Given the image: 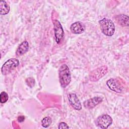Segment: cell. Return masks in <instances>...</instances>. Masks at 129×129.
<instances>
[{
	"label": "cell",
	"mask_w": 129,
	"mask_h": 129,
	"mask_svg": "<svg viewBox=\"0 0 129 129\" xmlns=\"http://www.w3.org/2000/svg\"><path fill=\"white\" fill-rule=\"evenodd\" d=\"M59 81L60 86L62 88H66L70 83L71 75L69 68L66 64L61 65L58 70Z\"/></svg>",
	"instance_id": "1"
},
{
	"label": "cell",
	"mask_w": 129,
	"mask_h": 129,
	"mask_svg": "<svg viewBox=\"0 0 129 129\" xmlns=\"http://www.w3.org/2000/svg\"><path fill=\"white\" fill-rule=\"evenodd\" d=\"M100 29L106 36H112L115 31V26L113 21L107 18H103L99 21Z\"/></svg>",
	"instance_id": "2"
},
{
	"label": "cell",
	"mask_w": 129,
	"mask_h": 129,
	"mask_svg": "<svg viewBox=\"0 0 129 129\" xmlns=\"http://www.w3.org/2000/svg\"><path fill=\"white\" fill-rule=\"evenodd\" d=\"M19 61L15 58L8 59L4 63L1 69V72L3 75H7L12 72L19 65Z\"/></svg>",
	"instance_id": "3"
},
{
	"label": "cell",
	"mask_w": 129,
	"mask_h": 129,
	"mask_svg": "<svg viewBox=\"0 0 129 129\" xmlns=\"http://www.w3.org/2000/svg\"><path fill=\"white\" fill-rule=\"evenodd\" d=\"M108 71V68L106 66H103L92 71L89 75V79L92 82L98 81L100 78L105 75Z\"/></svg>",
	"instance_id": "4"
},
{
	"label": "cell",
	"mask_w": 129,
	"mask_h": 129,
	"mask_svg": "<svg viewBox=\"0 0 129 129\" xmlns=\"http://www.w3.org/2000/svg\"><path fill=\"white\" fill-rule=\"evenodd\" d=\"M112 123V118L108 114H103L99 116L96 121V125L102 129L107 128Z\"/></svg>",
	"instance_id": "5"
},
{
	"label": "cell",
	"mask_w": 129,
	"mask_h": 129,
	"mask_svg": "<svg viewBox=\"0 0 129 129\" xmlns=\"http://www.w3.org/2000/svg\"><path fill=\"white\" fill-rule=\"evenodd\" d=\"M54 25V32L55 42L59 44L62 41L64 36V31L62 25L57 20H54L53 21Z\"/></svg>",
	"instance_id": "6"
},
{
	"label": "cell",
	"mask_w": 129,
	"mask_h": 129,
	"mask_svg": "<svg viewBox=\"0 0 129 129\" xmlns=\"http://www.w3.org/2000/svg\"><path fill=\"white\" fill-rule=\"evenodd\" d=\"M108 87L112 91L120 93L122 92L123 87L119 81L115 79H110L106 82Z\"/></svg>",
	"instance_id": "7"
},
{
	"label": "cell",
	"mask_w": 129,
	"mask_h": 129,
	"mask_svg": "<svg viewBox=\"0 0 129 129\" xmlns=\"http://www.w3.org/2000/svg\"><path fill=\"white\" fill-rule=\"evenodd\" d=\"M68 99L72 107L75 110H80L82 109V105L77 95L75 93H70L68 95Z\"/></svg>",
	"instance_id": "8"
},
{
	"label": "cell",
	"mask_w": 129,
	"mask_h": 129,
	"mask_svg": "<svg viewBox=\"0 0 129 129\" xmlns=\"http://www.w3.org/2000/svg\"><path fill=\"white\" fill-rule=\"evenodd\" d=\"M102 101V99L99 97H94L85 101L83 102L84 106L86 108L92 109L100 103Z\"/></svg>",
	"instance_id": "9"
},
{
	"label": "cell",
	"mask_w": 129,
	"mask_h": 129,
	"mask_svg": "<svg viewBox=\"0 0 129 129\" xmlns=\"http://www.w3.org/2000/svg\"><path fill=\"white\" fill-rule=\"evenodd\" d=\"M85 30V25L81 22H76L73 23L70 26L71 31L76 34H80L84 32Z\"/></svg>",
	"instance_id": "10"
},
{
	"label": "cell",
	"mask_w": 129,
	"mask_h": 129,
	"mask_svg": "<svg viewBox=\"0 0 129 129\" xmlns=\"http://www.w3.org/2000/svg\"><path fill=\"white\" fill-rule=\"evenodd\" d=\"M29 49V43L27 41H24L22 42L17 47L16 50V54L17 56L19 57L25 53H26Z\"/></svg>",
	"instance_id": "11"
},
{
	"label": "cell",
	"mask_w": 129,
	"mask_h": 129,
	"mask_svg": "<svg viewBox=\"0 0 129 129\" xmlns=\"http://www.w3.org/2000/svg\"><path fill=\"white\" fill-rule=\"evenodd\" d=\"M116 22L121 26H128V17L124 14H120L115 17Z\"/></svg>",
	"instance_id": "12"
},
{
	"label": "cell",
	"mask_w": 129,
	"mask_h": 129,
	"mask_svg": "<svg viewBox=\"0 0 129 129\" xmlns=\"http://www.w3.org/2000/svg\"><path fill=\"white\" fill-rule=\"evenodd\" d=\"M10 7L7 3L5 1H1L0 4V14L2 15H5L9 13Z\"/></svg>",
	"instance_id": "13"
},
{
	"label": "cell",
	"mask_w": 129,
	"mask_h": 129,
	"mask_svg": "<svg viewBox=\"0 0 129 129\" xmlns=\"http://www.w3.org/2000/svg\"><path fill=\"white\" fill-rule=\"evenodd\" d=\"M52 119L49 116H46L44 117L41 120V125L43 127L47 128L51 124Z\"/></svg>",
	"instance_id": "14"
},
{
	"label": "cell",
	"mask_w": 129,
	"mask_h": 129,
	"mask_svg": "<svg viewBox=\"0 0 129 129\" xmlns=\"http://www.w3.org/2000/svg\"><path fill=\"white\" fill-rule=\"evenodd\" d=\"M9 99V96L7 93L3 91L0 94V101L1 103H4L6 102Z\"/></svg>",
	"instance_id": "15"
},
{
	"label": "cell",
	"mask_w": 129,
	"mask_h": 129,
	"mask_svg": "<svg viewBox=\"0 0 129 129\" xmlns=\"http://www.w3.org/2000/svg\"><path fill=\"white\" fill-rule=\"evenodd\" d=\"M25 81L27 85L30 88H32L35 85V80L33 78H31V77L28 78L26 79Z\"/></svg>",
	"instance_id": "16"
},
{
	"label": "cell",
	"mask_w": 129,
	"mask_h": 129,
	"mask_svg": "<svg viewBox=\"0 0 129 129\" xmlns=\"http://www.w3.org/2000/svg\"><path fill=\"white\" fill-rule=\"evenodd\" d=\"M58 128L59 129H61V128H69V126L68 125V124L66 122H60L58 126Z\"/></svg>",
	"instance_id": "17"
},
{
	"label": "cell",
	"mask_w": 129,
	"mask_h": 129,
	"mask_svg": "<svg viewBox=\"0 0 129 129\" xmlns=\"http://www.w3.org/2000/svg\"><path fill=\"white\" fill-rule=\"evenodd\" d=\"M17 120L18 121V122H23L25 120V116H18V118H17Z\"/></svg>",
	"instance_id": "18"
}]
</instances>
